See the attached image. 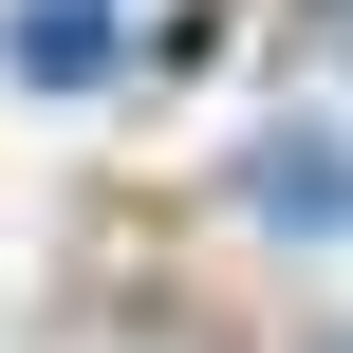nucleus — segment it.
Instances as JSON below:
<instances>
[{
	"label": "nucleus",
	"mask_w": 353,
	"mask_h": 353,
	"mask_svg": "<svg viewBox=\"0 0 353 353\" xmlns=\"http://www.w3.org/2000/svg\"><path fill=\"white\" fill-rule=\"evenodd\" d=\"M242 205L279 242H353V130H261L242 149Z\"/></svg>",
	"instance_id": "obj_1"
},
{
	"label": "nucleus",
	"mask_w": 353,
	"mask_h": 353,
	"mask_svg": "<svg viewBox=\"0 0 353 353\" xmlns=\"http://www.w3.org/2000/svg\"><path fill=\"white\" fill-rule=\"evenodd\" d=\"M0 74H19V93H93V74H112V0H19V19H0Z\"/></svg>",
	"instance_id": "obj_2"
},
{
	"label": "nucleus",
	"mask_w": 353,
	"mask_h": 353,
	"mask_svg": "<svg viewBox=\"0 0 353 353\" xmlns=\"http://www.w3.org/2000/svg\"><path fill=\"white\" fill-rule=\"evenodd\" d=\"M335 353H353V335H335Z\"/></svg>",
	"instance_id": "obj_3"
}]
</instances>
